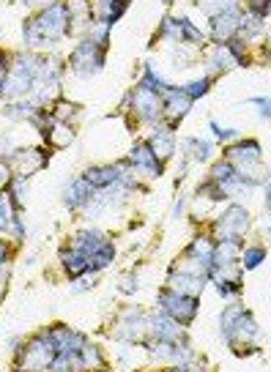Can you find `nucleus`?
Masks as SVG:
<instances>
[{
	"label": "nucleus",
	"instance_id": "obj_13",
	"mask_svg": "<svg viewBox=\"0 0 271 372\" xmlns=\"http://www.w3.org/2000/svg\"><path fill=\"white\" fill-rule=\"evenodd\" d=\"M85 178L96 186V189H110V186H118L123 178L121 165H104V167H91Z\"/></svg>",
	"mask_w": 271,
	"mask_h": 372
},
{
	"label": "nucleus",
	"instance_id": "obj_3",
	"mask_svg": "<svg viewBox=\"0 0 271 372\" xmlns=\"http://www.w3.org/2000/svg\"><path fill=\"white\" fill-rule=\"evenodd\" d=\"M55 356H58L55 345L49 342L47 334H42V337H36L33 342H27L25 350H20V367H23V370H42V367H52Z\"/></svg>",
	"mask_w": 271,
	"mask_h": 372
},
{
	"label": "nucleus",
	"instance_id": "obj_7",
	"mask_svg": "<svg viewBox=\"0 0 271 372\" xmlns=\"http://www.w3.org/2000/svg\"><path fill=\"white\" fill-rule=\"evenodd\" d=\"M246 227H249V214H246V208H241V205H230V208L225 211V217L220 219V224H217V236H220L222 241H225V238H239Z\"/></svg>",
	"mask_w": 271,
	"mask_h": 372
},
{
	"label": "nucleus",
	"instance_id": "obj_4",
	"mask_svg": "<svg viewBox=\"0 0 271 372\" xmlns=\"http://www.w3.org/2000/svg\"><path fill=\"white\" fill-rule=\"evenodd\" d=\"M159 304H162V312H168L178 323H189L197 315V296H189V293H178V290L159 293Z\"/></svg>",
	"mask_w": 271,
	"mask_h": 372
},
{
	"label": "nucleus",
	"instance_id": "obj_18",
	"mask_svg": "<svg viewBox=\"0 0 271 372\" xmlns=\"http://www.w3.org/2000/svg\"><path fill=\"white\" fill-rule=\"evenodd\" d=\"M61 260H63V269L72 274V276H82L85 271H91V257L82 255L80 249H63L61 252Z\"/></svg>",
	"mask_w": 271,
	"mask_h": 372
},
{
	"label": "nucleus",
	"instance_id": "obj_12",
	"mask_svg": "<svg viewBox=\"0 0 271 372\" xmlns=\"http://www.w3.org/2000/svg\"><path fill=\"white\" fill-rule=\"evenodd\" d=\"M14 170L23 175V178H27V175H33L36 170H42L44 165H47V153L42 148H25L20 150V153H14Z\"/></svg>",
	"mask_w": 271,
	"mask_h": 372
},
{
	"label": "nucleus",
	"instance_id": "obj_38",
	"mask_svg": "<svg viewBox=\"0 0 271 372\" xmlns=\"http://www.w3.org/2000/svg\"><path fill=\"white\" fill-rule=\"evenodd\" d=\"M269 236H271V224H269Z\"/></svg>",
	"mask_w": 271,
	"mask_h": 372
},
{
	"label": "nucleus",
	"instance_id": "obj_9",
	"mask_svg": "<svg viewBox=\"0 0 271 372\" xmlns=\"http://www.w3.org/2000/svg\"><path fill=\"white\" fill-rule=\"evenodd\" d=\"M44 334L49 337V342L55 345L58 353H77V350H82V347H85V337H82L80 331H74V328H66V326L47 328Z\"/></svg>",
	"mask_w": 271,
	"mask_h": 372
},
{
	"label": "nucleus",
	"instance_id": "obj_21",
	"mask_svg": "<svg viewBox=\"0 0 271 372\" xmlns=\"http://www.w3.org/2000/svg\"><path fill=\"white\" fill-rule=\"evenodd\" d=\"M244 312H246V309H244V307H239V304H233V307H227V309L222 312L220 326H222V340H225V342L230 340V334H233V328H236V323H239V318H241Z\"/></svg>",
	"mask_w": 271,
	"mask_h": 372
},
{
	"label": "nucleus",
	"instance_id": "obj_33",
	"mask_svg": "<svg viewBox=\"0 0 271 372\" xmlns=\"http://www.w3.org/2000/svg\"><path fill=\"white\" fill-rule=\"evenodd\" d=\"M252 107H258V113H260V118H271V99H260V96H255V99H249Z\"/></svg>",
	"mask_w": 271,
	"mask_h": 372
},
{
	"label": "nucleus",
	"instance_id": "obj_11",
	"mask_svg": "<svg viewBox=\"0 0 271 372\" xmlns=\"http://www.w3.org/2000/svg\"><path fill=\"white\" fill-rule=\"evenodd\" d=\"M96 195V186L82 175V178H74L66 184V189H63V198H66V205L69 208H85L91 200Z\"/></svg>",
	"mask_w": 271,
	"mask_h": 372
},
{
	"label": "nucleus",
	"instance_id": "obj_5",
	"mask_svg": "<svg viewBox=\"0 0 271 372\" xmlns=\"http://www.w3.org/2000/svg\"><path fill=\"white\" fill-rule=\"evenodd\" d=\"M189 107H192V96H189V94L184 91V85H181V88L170 85V88L165 91V101H162V115H165V118L170 121V126L181 124V118H187Z\"/></svg>",
	"mask_w": 271,
	"mask_h": 372
},
{
	"label": "nucleus",
	"instance_id": "obj_16",
	"mask_svg": "<svg viewBox=\"0 0 271 372\" xmlns=\"http://www.w3.org/2000/svg\"><path fill=\"white\" fill-rule=\"evenodd\" d=\"M104 244H107V238H104L99 230H80V233L74 236V249H80V252L88 255V257H94Z\"/></svg>",
	"mask_w": 271,
	"mask_h": 372
},
{
	"label": "nucleus",
	"instance_id": "obj_32",
	"mask_svg": "<svg viewBox=\"0 0 271 372\" xmlns=\"http://www.w3.org/2000/svg\"><path fill=\"white\" fill-rule=\"evenodd\" d=\"M118 290L121 293H134L137 290V274H123L118 279Z\"/></svg>",
	"mask_w": 271,
	"mask_h": 372
},
{
	"label": "nucleus",
	"instance_id": "obj_8",
	"mask_svg": "<svg viewBox=\"0 0 271 372\" xmlns=\"http://www.w3.org/2000/svg\"><path fill=\"white\" fill-rule=\"evenodd\" d=\"M129 162L134 165V170H140V173H148L151 178H156V175H162V159L156 156V150L151 143H137L132 153H129Z\"/></svg>",
	"mask_w": 271,
	"mask_h": 372
},
{
	"label": "nucleus",
	"instance_id": "obj_6",
	"mask_svg": "<svg viewBox=\"0 0 271 372\" xmlns=\"http://www.w3.org/2000/svg\"><path fill=\"white\" fill-rule=\"evenodd\" d=\"M126 101H132L134 104V110H137V115L146 121V124H153L159 115H162V101H159V91H151L146 85H140L132 96Z\"/></svg>",
	"mask_w": 271,
	"mask_h": 372
},
{
	"label": "nucleus",
	"instance_id": "obj_23",
	"mask_svg": "<svg viewBox=\"0 0 271 372\" xmlns=\"http://www.w3.org/2000/svg\"><path fill=\"white\" fill-rule=\"evenodd\" d=\"M140 85H146V88H151V91H159V94H165L170 85L165 82V77L156 75V66L153 63H146V69H143V82Z\"/></svg>",
	"mask_w": 271,
	"mask_h": 372
},
{
	"label": "nucleus",
	"instance_id": "obj_1",
	"mask_svg": "<svg viewBox=\"0 0 271 372\" xmlns=\"http://www.w3.org/2000/svg\"><path fill=\"white\" fill-rule=\"evenodd\" d=\"M69 23H72V8L63 0L49 3V6H44L25 25V44L30 50H36V47H52L69 30Z\"/></svg>",
	"mask_w": 271,
	"mask_h": 372
},
{
	"label": "nucleus",
	"instance_id": "obj_35",
	"mask_svg": "<svg viewBox=\"0 0 271 372\" xmlns=\"http://www.w3.org/2000/svg\"><path fill=\"white\" fill-rule=\"evenodd\" d=\"M82 359H85V367H88V364H99V353H96V347H94V345H88V342H85V347H82Z\"/></svg>",
	"mask_w": 271,
	"mask_h": 372
},
{
	"label": "nucleus",
	"instance_id": "obj_22",
	"mask_svg": "<svg viewBox=\"0 0 271 372\" xmlns=\"http://www.w3.org/2000/svg\"><path fill=\"white\" fill-rule=\"evenodd\" d=\"M211 66L217 69V72H225V69H233V66H239V60L233 58V52L227 44H220L217 50L211 52Z\"/></svg>",
	"mask_w": 271,
	"mask_h": 372
},
{
	"label": "nucleus",
	"instance_id": "obj_15",
	"mask_svg": "<svg viewBox=\"0 0 271 372\" xmlns=\"http://www.w3.org/2000/svg\"><path fill=\"white\" fill-rule=\"evenodd\" d=\"M203 288V274L195 276L189 271H170V290H178V293H189V296H197Z\"/></svg>",
	"mask_w": 271,
	"mask_h": 372
},
{
	"label": "nucleus",
	"instance_id": "obj_10",
	"mask_svg": "<svg viewBox=\"0 0 271 372\" xmlns=\"http://www.w3.org/2000/svg\"><path fill=\"white\" fill-rule=\"evenodd\" d=\"M239 27H241V14L236 11V6L217 14V17H211V36L217 41H230L239 33Z\"/></svg>",
	"mask_w": 271,
	"mask_h": 372
},
{
	"label": "nucleus",
	"instance_id": "obj_36",
	"mask_svg": "<svg viewBox=\"0 0 271 372\" xmlns=\"http://www.w3.org/2000/svg\"><path fill=\"white\" fill-rule=\"evenodd\" d=\"M249 8L255 11V14H269V8H271V0H249Z\"/></svg>",
	"mask_w": 271,
	"mask_h": 372
},
{
	"label": "nucleus",
	"instance_id": "obj_37",
	"mask_svg": "<svg viewBox=\"0 0 271 372\" xmlns=\"http://www.w3.org/2000/svg\"><path fill=\"white\" fill-rule=\"evenodd\" d=\"M88 288H91V279H88V276H74L72 293H85Z\"/></svg>",
	"mask_w": 271,
	"mask_h": 372
},
{
	"label": "nucleus",
	"instance_id": "obj_34",
	"mask_svg": "<svg viewBox=\"0 0 271 372\" xmlns=\"http://www.w3.org/2000/svg\"><path fill=\"white\" fill-rule=\"evenodd\" d=\"M208 126H211V132H214L220 140H233V137H236V129H222L217 121H208Z\"/></svg>",
	"mask_w": 271,
	"mask_h": 372
},
{
	"label": "nucleus",
	"instance_id": "obj_31",
	"mask_svg": "<svg viewBox=\"0 0 271 372\" xmlns=\"http://www.w3.org/2000/svg\"><path fill=\"white\" fill-rule=\"evenodd\" d=\"M208 88H211V79H208V77H203V79H195V82L184 85V91H187V94L192 96V101L200 99V96H203V94H206Z\"/></svg>",
	"mask_w": 271,
	"mask_h": 372
},
{
	"label": "nucleus",
	"instance_id": "obj_2",
	"mask_svg": "<svg viewBox=\"0 0 271 372\" xmlns=\"http://www.w3.org/2000/svg\"><path fill=\"white\" fill-rule=\"evenodd\" d=\"M101 63H104V47H99L96 41H91V39L80 41L72 52V60H69V66H72V72L77 77L99 75Z\"/></svg>",
	"mask_w": 271,
	"mask_h": 372
},
{
	"label": "nucleus",
	"instance_id": "obj_27",
	"mask_svg": "<svg viewBox=\"0 0 271 372\" xmlns=\"http://www.w3.org/2000/svg\"><path fill=\"white\" fill-rule=\"evenodd\" d=\"M11 195L6 192L3 195V200H0V211H3V233H8L11 230V224L17 222V217H14V208H11Z\"/></svg>",
	"mask_w": 271,
	"mask_h": 372
},
{
	"label": "nucleus",
	"instance_id": "obj_20",
	"mask_svg": "<svg viewBox=\"0 0 271 372\" xmlns=\"http://www.w3.org/2000/svg\"><path fill=\"white\" fill-rule=\"evenodd\" d=\"M49 132H52V134H49V140H52V146H55V148H66V146H72L74 132L66 121H52Z\"/></svg>",
	"mask_w": 271,
	"mask_h": 372
},
{
	"label": "nucleus",
	"instance_id": "obj_14",
	"mask_svg": "<svg viewBox=\"0 0 271 372\" xmlns=\"http://www.w3.org/2000/svg\"><path fill=\"white\" fill-rule=\"evenodd\" d=\"M148 331H153V337H156V340H170V342L181 340V323L175 321V318H170L168 312L153 315V318H151V328H148Z\"/></svg>",
	"mask_w": 271,
	"mask_h": 372
},
{
	"label": "nucleus",
	"instance_id": "obj_29",
	"mask_svg": "<svg viewBox=\"0 0 271 372\" xmlns=\"http://www.w3.org/2000/svg\"><path fill=\"white\" fill-rule=\"evenodd\" d=\"M239 33H244V36H258L260 33V14H249V17H241V27H239Z\"/></svg>",
	"mask_w": 271,
	"mask_h": 372
},
{
	"label": "nucleus",
	"instance_id": "obj_30",
	"mask_svg": "<svg viewBox=\"0 0 271 372\" xmlns=\"http://www.w3.org/2000/svg\"><path fill=\"white\" fill-rule=\"evenodd\" d=\"M263 257H266V249L263 247H252L244 252V269H258L260 263H263Z\"/></svg>",
	"mask_w": 271,
	"mask_h": 372
},
{
	"label": "nucleus",
	"instance_id": "obj_25",
	"mask_svg": "<svg viewBox=\"0 0 271 372\" xmlns=\"http://www.w3.org/2000/svg\"><path fill=\"white\" fill-rule=\"evenodd\" d=\"M187 148H192V156L197 162H206L211 156V143L208 140H197V137H189L187 140Z\"/></svg>",
	"mask_w": 271,
	"mask_h": 372
},
{
	"label": "nucleus",
	"instance_id": "obj_39",
	"mask_svg": "<svg viewBox=\"0 0 271 372\" xmlns=\"http://www.w3.org/2000/svg\"><path fill=\"white\" fill-rule=\"evenodd\" d=\"M165 3H172V0H165Z\"/></svg>",
	"mask_w": 271,
	"mask_h": 372
},
{
	"label": "nucleus",
	"instance_id": "obj_28",
	"mask_svg": "<svg viewBox=\"0 0 271 372\" xmlns=\"http://www.w3.org/2000/svg\"><path fill=\"white\" fill-rule=\"evenodd\" d=\"M181 41H187V44H200V41H203V33H200L189 20H181Z\"/></svg>",
	"mask_w": 271,
	"mask_h": 372
},
{
	"label": "nucleus",
	"instance_id": "obj_26",
	"mask_svg": "<svg viewBox=\"0 0 271 372\" xmlns=\"http://www.w3.org/2000/svg\"><path fill=\"white\" fill-rule=\"evenodd\" d=\"M74 113H77V107H74L72 101H55V107H52V115H55V121H72Z\"/></svg>",
	"mask_w": 271,
	"mask_h": 372
},
{
	"label": "nucleus",
	"instance_id": "obj_17",
	"mask_svg": "<svg viewBox=\"0 0 271 372\" xmlns=\"http://www.w3.org/2000/svg\"><path fill=\"white\" fill-rule=\"evenodd\" d=\"M260 337V331H258V323L252 321V315L244 312L239 323H236V328H233V334H230V340L227 342H246V345H252L255 340Z\"/></svg>",
	"mask_w": 271,
	"mask_h": 372
},
{
	"label": "nucleus",
	"instance_id": "obj_24",
	"mask_svg": "<svg viewBox=\"0 0 271 372\" xmlns=\"http://www.w3.org/2000/svg\"><path fill=\"white\" fill-rule=\"evenodd\" d=\"M233 6H236V0H197V8L203 14H208V17H217V14L233 8Z\"/></svg>",
	"mask_w": 271,
	"mask_h": 372
},
{
	"label": "nucleus",
	"instance_id": "obj_19",
	"mask_svg": "<svg viewBox=\"0 0 271 372\" xmlns=\"http://www.w3.org/2000/svg\"><path fill=\"white\" fill-rule=\"evenodd\" d=\"M151 146H153L159 159H170L172 150H175V137H172L170 129H156L151 137Z\"/></svg>",
	"mask_w": 271,
	"mask_h": 372
}]
</instances>
